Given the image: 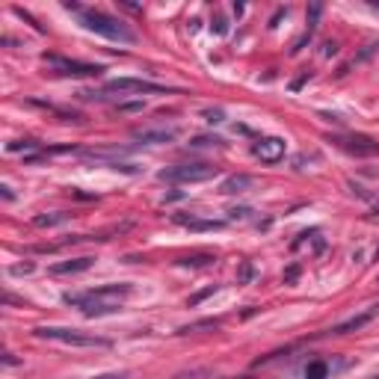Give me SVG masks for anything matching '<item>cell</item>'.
<instances>
[{
	"instance_id": "1",
	"label": "cell",
	"mask_w": 379,
	"mask_h": 379,
	"mask_svg": "<svg viewBox=\"0 0 379 379\" xmlns=\"http://www.w3.org/2000/svg\"><path fill=\"white\" fill-rule=\"evenodd\" d=\"M130 294V285H101L95 287V291H86L81 296H71L65 294L62 299L69 305H77L83 311L86 317H104V314H113V311H119V303Z\"/></svg>"
},
{
	"instance_id": "2",
	"label": "cell",
	"mask_w": 379,
	"mask_h": 379,
	"mask_svg": "<svg viewBox=\"0 0 379 379\" xmlns=\"http://www.w3.org/2000/svg\"><path fill=\"white\" fill-rule=\"evenodd\" d=\"M65 9H74L77 15H81V24L89 30V33H95V36H104V39H110V42H125V44H130V42H137V36L121 24L119 18H113V15H107V12H98V9H81L77 3H65Z\"/></svg>"
},
{
	"instance_id": "3",
	"label": "cell",
	"mask_w": 379,
	"mask_h": 379,
	"mask_svg": "<svg viewBox=\"0 0 379 379\" xmlns=\"http://www.w3.org/2000/svg\"><path fill=\"white\" fill-rule=\"evenodd\" d=\"M36 338L44 341H57V344H69V347H110L107 338H98V335H89V332L81 329H65V326H39L36 329Z\"/></svg>"
},
{
	"instance_id": "4",
	"label": "cell",
	"mask_w": 379,
	"mask_h": 379,
	"mask_svg": "<svg viewBox=\"0 0 379 379\" xmlns=\"http://www.w3.org/2000/svg\"><path fill=\"white\" fill-rule=\"evenodd\" d=\"M219 169L210 163H178L169 169H160L158 178L160 181H172V184H199V181H210L217 178Z\"/></svg>"
},
{
	"instance_id": "5",
	"label": "cell",
	"mask_w": 379,
	"mask_h": 379,
	"mask_svg": "<svg viewBox=\"0 0 379 379\" xmlns=\"http://www.w3.org/2000/svg\"><path fill=\"white\" fill-rule=\"evenodd\" d=\"M42 60L48 62L53 71H60V74H65V77H98V74L104 71L101 65L81 62V60H69V57H57V53H44Z\"/></svg>"
},
{
	"instance_id": "6",
	"label": "cell",
	"mask_w": 379,
	"mask_h": 379,
	"mask_svg": "<svg viewBox=\"0 0 379 379\" xmlns=\"http://www.w3.org/2000/svg\"><path fill=\"white\" fill-rule=\"evenodd\" d=\"M332 142L347 154H355V158H373V154H379V142L364 137V133H338V137H332Z\"/></svg>"
},
{
	"instance_id": "7",
	"label": "cell",
	"mask_w": 379,
	"mask_h": 379,
	"mask_svg": "<svg viewBox=\"0 0 379 379\" xmlns=\"http://www.w3.org/2000/svg\"><path fill=\"white\" fill-rule=\"evenodd\" d=\"M107 92H146V95H163V92H172L169 86H160V83H151V81H142V77H116V81L107 83Z\"/></svg>"
},
{
	"instance_id": "8",
	"label": "cell",
	"mask_w": 379,
	"mask_h": 379,
	"mask_svg": "<svg viewBox=\"0 0 379 379\" xmlns=\"http://www.w3.org/2000/svg\"><path fill=\"white\" fill-rule=\"evenodd\" d=\"M255 158H261L264 163H278L285 158V140H278V137H264L255 142Z\"/></svg>"
},
{
	"instance_id": "9",
	"label": "cell",
	"mask_w": 379,
	"mask_h": 379,
	"mask_svg": "<svg viewBox=\"0 0 379 379\" xmlns=\"http://www.w3.org/2000/svg\"><path fill=\"white\" fill-rule=\"evenodd\" d=\"M379 314V305H371L367 311H362V314H355V317H350V320H344V323H338L335 329H332V335H350V332H355V329H362V326H367L373 317Z\"/></svg>"
},
{
	"instance_id": "10",
	"label": "cell",
	"mask_w": 379,
	"mask_h": 379,
	"mask_svg": "<svg viewBox=\"0 0 379 379\" xmlns=\"http://www.w3.org/2000/svg\"><path fill=\"white\" fill-rule=\"evenodd\" d=\"M178 137V130L175 128H137L133 130V140H140V142H172Z\"/></svg>"
},
{
	"instance_id": "11",
	"label": "cell",
	"mask_w": 379,
	"mask_h": 379,
	"mask_svg": "<svg viewBox=\"0 0 379 379\" xmlns=\"http://www.w3.org/2000/svg\"><path fill=\"white\" fill-rule=\"evenodd\" d=\"M95 264L92 255H83V258H71V261H57L51 264V276H71V273H83Z\"/></svg>"
},
{
	"instance_id": "12",
	"label": "cell",
	"mask_w": 379,
	"mask_h": 379,
	"mask_svg": "<svg viewBox=\"0 0 379 379\" xmlns=\"http://www.w3.org/2000/svg\"><path fill=\"white\" fill-rule=\"evenodd\" d=\"M172 222H178V226H184V228H193V231H217V228L226 226L222 219H199L193 214H190V217L187 214H175Z\"/></svg>"
},
{
	"instance_id": "13",
	"label": "cell",
	"mask_w": 379,
	"mask_h": 379,
	"mask_svg": "<svg viewBox=\"0 0 379 379\" xmlns=\"http://www.w3.org/2000/svg\"><path fill=\"white\" fill-rule=\"evenodd\" d=\"M249 187H252V178H249V175H231V178H226V181H222L219 193L234 196V193H246Z\"/></svg>"
},
{
	"instance_id": "14",
	"label": "cell",
	"mask_w": 379,
	"mask_h": 379,
	"mask_svg": "<svg viewBox=\"0 0 379 379\" xmlns=\"http://www.w3.org/2000/svg\"><path fill=\"white\" fill-rule=\"evenodd\" d=\"M181 267H214L217 264V255L210 252H196V255H184V258H178Z\"/></svg>"
},
{
	"instance_id": "15",
	"label": "cell",
	"mask_w": 379,
	"mask_h": 379,
	"mask_svg": "<svg viewBox=\"0 0 379 379\" xmlns=\"http://www.w3.org/2000/svg\"><path fill=\"white\" fill-rule=\"evenodd\" d=\"M69 219V214H39V217H33V226H39V228H51V226H60V222Z\"/></svg>"
},
{
	"instance_id": "16",
	"label": "cell",
	"mask_w": 379,
	"mask_h": 379,
	"mask_svg": "<svg viewBox=\"0 0 379 379\" xmlns=\"http://www.w3.org/2000/svg\"><path fill=\"white\" fill-rule=\"evenodd\" d=\"M326 373H329L326 362H311L305 367V379H326Z\"/></svg>"
},
{
	"instance_id": "17",
	"label": "cell",
	"mask_w": 379,
	"mask_h": 379,
	"mask_svg": "<svg viewBox=\"0 0 379 379\" xmlns=\"http://www.w3.org/2000/svg\"><path fill=\"white\" fill-rule=\"evenodd\" d=\"M190 146H193V149H219L222 140H217V137H196Z\"/></svg>"
},
{
	"instance_id": "18",
	"label": "cell",
	"mask_w": 379,
	"mask_h": 379,
	"mask_svg": "<svg viewBox=\"0 0 379 379\" xmlns=\"http://www.w3.org/2000/svg\"><path fill=\"white\" fill-rule=\"evenodd\" d=\"M9 151H30V149H39L36 140H18V142H9L6 146Z\"/></svg>"
},
{
	"instance_id": "19",
	"label": "cell",
	"mask_w": 379,
	"mask_h": 379,
	"mask_svg": "<svg viewBox=\"0 0 379 379\" xmlns=\"http://www.w3.org/2000/svg\"><path fill=\"white\" fill-rule=\"evenodd\" d=\"M205 121H210V125H219V121H222V110H205Z\"/></svg>"
},
{
	"instance_id": "20",
	"label": "cell",
	"mask_w": 379,
	"mask_h": 379,
	"mask_svg": "<svg viewBox=\"0 0 379 379\" xmlns=\"http://www.w3.org/2000/svg\"><path fill=\"white\" fill-rule=\"evenodd\" d=\"M249 217V208H231L228 210V219H246Z\"/></svg>"
},
{
	"instance_id": "21",
	"label": "cell",
	"mask_w": 379,
	"mask_h": 379,
	"mask_svg": "<svg viewBox=\"0 0 379 379\" xmlns=\"http://www.w3.org/2000/svg\"><path fill=\"white\" fill-rule=\"evenodd\" d=\"M9 273H12V276H27V273H33V264H18Z\"/></svg>"
},
{
	"instance_id": "22",
	"label": "cell",
	"mask_w": 379,
	"mask_h": 379,
	"mask_svg": "<svg viewBox=\"0 0 379 379\" xmlns=\"http://www.w3.org/2000/svg\"><path fill=\"white\" fill-rule=\"evenodd\" d=\"M249 278H252V264L246 261V264L240 267V282H249Z\"/></svg>"
},
{
	"instance_id": "23",
	"label": "cell",
	"mask_w": 379,
	"mask_h": 379,
	"mask_svg": "<svg viewBox=\"0 0 379 379\" xmlns=\"http://www.w3.org/2000/svg\"><path fill=\"white\" fill-rule=\"evenodd\" d=\"M214 291H217V287H208V291H202V294H196L193 299H190V305H196V303H202V299H205V296H210V294H214Z\"/></svg>"
},
{
	"instance_id": "24",
	"label": "cell",
	"mask_w": 379,
	"mask_h": 379,
	"mask_svg": "<svg viewBox=\"0 0 379 379\" xmlns=\"http://www.w3.org/2000/svg\"><path fill=\"white\" fill-rule=\"evenodd\" d=\"M323 53H326V57H332V53H338V44H335V42H326V44H323Z\"/></svg>"
},
{
	"instance_id": "25",
	"label": "cell",
	"mask_w": 379,
	"mask_h": 379,
	"mask_svg": "<svg viewBox=\"0 0 379 379\" xmlns=\"http://www.w3.org/2000/svg\"><path fill=\"white\" fill-rule=\"evenodd\" d=\"M296 276H299V267H291V270H287V273H285V278H287V282H294V278H296Z\"/></svg>"
},
{
	"instance_id": "26",
	"label": "cell",
	"mask_w": 379,
	"mask_h": 379,
	"mask_svg": "<svg viewBox=\"0 0 379 379\" xmlns=\"http://www.w3.org/2000/svg\"><path fill=\"white\" fill-rule=\"evenodd\" d=\"M0 190H3V199H6V202H12V199H15V196H12V190H9L6 184H3V187H0Z\"/></svg>"
},
{
	"instance_id": "27",
	"label": "cell",
	"mask_w": 379,
	"mask_h": 379,
	"mask_svg": "<svg viewBox=\"0 0 379 379\" xmlns=\"http://www.w3.org/2000/svg\"><path fill=\"white\" fill-rule=\"evenodd\" d=\"M3 364H18V359H15L12 353H6V355H3Z\"/></svg>"
},
{
	"instance_id": "28",
	"label": "cell",
	"mask_w": 379,
	"mask_h": 379,
	"mask_svg": "<svg viewBox=\"0 0 379 379\" xmlns=\"http://www.w3.org/2000/svg\"><path fill=\"white\" fill-rule=\"evenodd\" d=\"M92 379H125L121 373H104V376H92Z\"/></svg>"
},
{
	"instance_id": "29",
	"label": "cell",
	"mask_w": 379,
	"mask_h": 379,
	"mask_svg": "<svg viewBox=\"0 0 379 379\" xmlns=\"http://www.w3.org/2000/svg\"><path fill=\"white\" fill-rule=\"evenodd\" d=\"M119 110H142V104H121Z\"/></svg>"
},
{
	"instance_id": "30",
	"label": "cell",
	"mask_w": 379,
	"mask_h": 379,
	"mask_svg": "<svg viewBox=\"0 0 379 379\" xmlns=\"http://www.w3.org/2000/svg\"><path fill=\"white\" fill-rule=\"evenodd\" d=\"M373 9H376V12H379V0H376V3H373Z\"/></svg>"
},
{
	"instance_id": "31",
	"label": "cell",
	"mask_w": 379,
	"mask_h": 379,
	"mask_svg": "<svg viewBox=\"0 0 379 379\" xmlns=\"http://www.w3.org/2000/svg\"><path fill=\"white\" fill-rule=\"evenodd\" d=\"M234 379H249V376H234Z\"/></svg>"
},
{
	"instance_id": "32",
	"label": "cell",
	"mask_w": 379,
	"mask_h": 379,
	"mask_svg": "<svg viewBox=\"0 0 379 379\" xmlns=\"http://www.w3.org/2000/svg\"><path fill=\"white\" fill-rule=\"evenodd\" d=\"M376 261H379V249H376Z\"/></svg>"
}]
</instances>
